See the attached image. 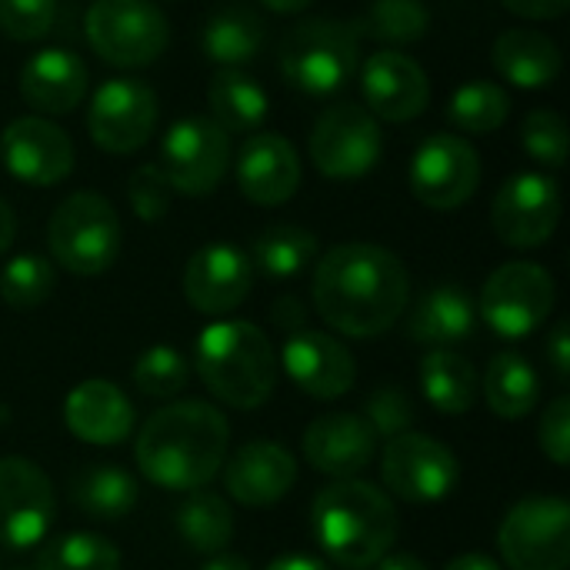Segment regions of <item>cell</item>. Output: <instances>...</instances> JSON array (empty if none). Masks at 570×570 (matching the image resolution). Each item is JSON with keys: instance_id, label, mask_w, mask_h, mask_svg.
<instances>
[{"instance_id": "obj_30", "label": "cell", "mask_w": 570, "mask_h": 570, "mask_svg": "<svg viewBox=\"0 0 570 570\" xmlns=\"http://www.w3.org/2000/svg\"><path fill=\"white\" fill-rule=\"evenodd\" d=\"M484 397H488V407L504 417V421H518V417H528L538 401H541V381H538V371L528 364V357L514 354V351H504L498 354L491 364H488V374H484Z\"/></svg>"}, {"instance_id": "obj_18", "label": "cell", "mask_w": 570, "mask_h": 570, "mask_svg": "<svg viewBox=\"0 0 570 570\" xmlns=\"http://www.w3.org/2000/svg\"><path fill=\"white\" fill-rule=\"evenodd\" d=\"M364 107L387 124L414 120L431 104V80L424 67L401 50H377L361 70Z\"/></svg>"}, {"instance_id": "obj_48", "label": "cell", "mask_w": 570, "mask_h": 570, "mask_svg": "<svg viewBox=\"0 0 570 570\" xmlns=\"http://www.w3.org/2000/svg\"><path fill=\"white\" fill-rule=\"evenodd\" d=\"M13 237H17V217H13V207L0 197V254H7V250H10Z\"/></svg>"}, {"instance_id": "obj_52", "label": "cell", "mask_w": 570, "mask_h": 570, "mask_svg": "<svg viewBox=\"0 0 570 570\" xmlns=\"http://www.w3.org/2000/svg\"><path fill=\"white\" fill-rule=\"evenodd\" d=\"M204 570H250V564L244 561V558H237V554H227V551H220V554H214Z\"/></svg>"}, {"instance_id": "obj_5", "label": "cell", "mask_w": 570, "mask_h": 570, "mask_svg": "<svg viewBox=\"0 0 570 570\" xmlns=\"http://www.w3.org/2000/svg\"><path fill=\"white\" fill-rule=\"evenodd\" d=\"M361 63V37L344 20L311 17L281 40V73L307 97H331L351 83Z\"/></svg>"}, {"instance_id": "obj_32", "label": "cell", "mask_w": 570, "mask_h": 570, "mask_svg": "<svg viewBox=\"0 0 570 570\" xmlns=\"http://www.w3.org/2000/svg\"><path fill=\"white\" fill-rule=\"evenodd\" d=\"M70 501L94 521H120L137 504V481L124 468H83L70 481Z\"/></svg>"}, {"instance_id": "obj_47", "label": "cell", "mask_w": 570, "mask_h": 570, "mask_svg": "<svg viewBox=\"0 0 570 570\" xmlns=\"http://www.w3.org/2000/svg\"><path fill=\"white\" fill-rule=\"evenodd\" d=\"M274 321L284 324V327L294 334V331H304L307 314H304V307H301L294 297H284V301H277V307H274Z\"/></svg>"}, {"instance_id": "obj_24", "label": "cell", "mask_w": 570, "mask_h": 570, "mask_svg": "<svg viewBox=\"0 0 570 570\" xmlns=\"http://www.w3.org/2000/svg\"><path fill=\"white\" fill-rule=\"evenodd\" d=\"M67 431L97 448H114L134 434V407L127 394L110 381H83L67 394L63 404Z\"/></svg>"}, {"instance_id": "obj_15", "label": "cell", "mask_w": 570, "mask_h": 570, "mask_svg": "<svg viewBox=\"0 0 570 570\" xmlns=\"http://www.w3.org/2000/svg\"><path fill=\"white\" fill-rule=\"evenodd\" d=\"M481 184V157L461 134H431L411 160V190L431 210H458Z\"/></svg>"}, {"instance_id": "obj_1", "label": "cell", "mask_w": 570, "mask_h": 570, "mask_svg": "<svg viewBox=\"0 0 570 570\" xmlns=\"http://www.w3.org/2000/svg\"><path fill=\"white\" fill-rule=\"evenodd\" d=\"M411 301V277L397 254L377 244H337L314 271L317 314L347 337L391 331Z\"/></svg>"}, {"instance_id": "obj_45", "label": "cell", "mask_w": 570, "mask_h": 570, "mask_svg": "<svg viewBox=\"0 0 570 570\" xmlns=\"http://www.w3.org/2000/svg\"><path fill=\"white\" fill-rule=\"evenodd\" d=\"M548 364L554 371V381L558 384H568L570 381V337H568V321H561L551 337H548Z\"/></svg>"}, {"instance_id": "obj_4", "label": "cell", "mask_w": 570, "mask_h": 570, "mask_svg": "<svg viewBox=\"0 0 570 570\" xmlns=\"http://www.w3.org/2000/svg\"><path fill=\"white\" fill-rule=\"evenodd\" d=\"M194 364L204 387L227 407L254 411L277 384V357L267 334L247 321H217L200 331Z\"/></svg>"}, {"instance_id": "obj_12", "label": "cell", "mask_w": 570, "mask_h": 570, "mask_svg": "<svg viewBox=\"0 0 570 570\" xmlns=\"http://www.w3.org/2000/svg\"><path fill=\"white\" fill-rule=\"evenodd\" d=\"M381 478L391 494L411 504H434V501H444L458 488L461 464L454 451L444 448L441 441L417 434V431H404L387 441Z\"/></svg>"}, {"instance_id": "obj_25", "label": "cell", "mask_w": 570, "mask_h": 570, "mask_svg": "<svg viewBox=\"0 0 570 570\" xmlns=\"http://www.w3.org/2000/svg\"><path fill=\"white\" fill-rule=\"evenodd\" d=\"M90 87L87 63L63 47H43L20 70V97L37 114H70Z\"/></svg>"}, {"instance_id": "obj_22", "label": "cell", "mask_w": 570, "mask_h": 570, "mask_svg": "<svg viewBox=\"0 0 570 570\" xmlns=\"http://www.w3.org/2000/svg\"><path fill=\"white\" fill-rule=\"evenodd\" d=\"M284 371L287 377L317 401L344 397L354 387L357 367L351 351L321 331H294L284 344Z\"/></svg>"}, {"instance_id": "obj_26", "label": "cell", "mask_w": 570, "mask_h": 570, "mask_svg": "<svg viewBox=\"0 0 570 570\" xmlns=\"http://www.w3.org/2000/svg\"><path fill=\"white\" fill-rule=\"evenodd\" d=\"M491 60H494V70L508 83H514L521 90H544V87H551L561 77V67H564V57H561L558 43L548 33L531 30V27L504 30L494 40Z\"/></svg>"}, {"instance_id": "obj_42", "label": "cell", "mask_w": 570, "mask_h": 570, "mask_svg": "<svg viewBox=\"0 0 570 570\" xmlns=\"http://www.w3.org/2000/svg\"><path fill=\"white\" fill-rule=\"evenodd\" d=\"M170 194H174V187L164 177L160 164H144L130 174L127 197H130V207L140 220H147V224L164 220L170 210Z\"/></svg>"}, {"instance_id": "obj_3", "label": "cell", "mask_w": 570, "mask_h": 570, "mask_svg": "<svg viewBox=\"0 0 570 570\" xmlns=\"http://www.w3.org/2000/svg\"><path fill=\"white\" fill-rule=\"evenodd\" d=\"M311 528L324 554L347 570L374 568L397 541V508L391 494L367 481H337L314 498Z\"/></svg>"}, {"instance_id": "obj_53", "label": "cell", "mask_w": 570, "mask_h": 570, "mask_svg": "<svg viewBox=\"0 0 570 570\" xmlns=\"http://www.w3.org/2000/svg\"><path fill=\"white\" fill-rule=\"evenodd\" d=\"M264 7H271V10H277V13H301V10H307L314 0H261Z\"/></svg>"}, {"instance_id": "obj_38", "label": "cell", "mask_w": 570, "mask_h": 570, "mask_svg": "<svg viewBox=\"0 0 570 570\" xmlns=\"http://www.w3.org/2000/svg\"><path fill=\"white\" fill-rule=\"evenodd\" d=\"M57 287V271L40 254H20L0 271V297L13 311H33L47 304Z\"/></svg>"}, {"instance_id": "obj_43", "label": "cell", "mask_w": 570, "mask_h": 570, "mask_svg": "<svg viewBox=\"0 0 570 570\" xmlns=\"http://www.w3.org/2000/svg\"><path fill=\"white\" fill-rule=\"evenodd\" d=\"M367 424L374 428V434L381 438H397V434H404V431H411V424H414V407H411V401H407V394L404 391H397V387H381L371 401H367Z\"/></svg>"}, {"instance_id": "obj_29", "label": "cell", "mask_w": 570, "mask_h": 570, "mask_svg": "<svg viewBox=\"0 0 570 570\" xmlns=\"http://www.w3.org/2000/svg\"><path fill=\"white\" fill-rule=\"evenodd\" d=\"M264 20L250 7L230 3L207 17L200 43L214 63L237 70L240 63H250L264 50Z\"/></svg>"}, {"instance_id": "obj_21", "label": "cell", "mask_w": 570, "mask_h": 570, "mask_svg": "<svg viewBox=\"0 0 570 570\" xmlns=\"http://www.w3.org/2000/svg\"><path fill=\"white\" fill-rule=\"evenodd\" d=\"M237 187L250 204H287L301 187V157L294 144L271 130L250 134L237 154Z\"/></svg>"}, {"instance_id": "obj_9", "label": "cell", "mask_w": 570, "mask_h": 570, "mask_svg": "<svg viewBox=\"0 0 570 570\" xmlns=\"http://www.w3.org/2000/svg\"><path fill=\"white\" fill-rule=\"evenodd\" d=\"M501 558L511 570H568L570 508L561 498H528L508 511L498 531Z\"/></svg>"}, {"instance_id": "obj_16", "label": "cell", "mask_w": 570, "mask_h": 570, "mask_svg": "<svg viewBox=\"0 0 570 570\" xmlns=\"http://www.w3.org/2000/svg\"><path fill=\"white\" fill-rule=\"evenodd\" d=\"M53 484L27 458H0V544L27 551L53 521Z\"/></svg>"}, {"instance_id": "obj_46", "label": "cell", "mask_w": 570, "mask_h": 570, "mask_svg": "<svg viewBox=\"0 0 570 570\" xmlns=\"http://www.w3.org/2000/svg\"><path fill=\"white\" fill-rule=\"evenodd\" d=\"M501 3L524 20H558L570 7V0H501Z\"/></svg>"}, {"instance_id": "obj_10", "label": "cell", "mask_w": 570, "mask_h": 570, "mask_svg": "<svg viewBox=\"0 0 570 570\" xmlns=\"http://www.w3.org/2000/svg\"><path fill=\"white\" fill-rule=\"evenodd\" d=\"M384 137L364 104H337L311 130V160L331 180H357L381 160Z\"/></svg>"}, {"instance_id": "obj_28", "label": "cell", "mask_w": 570, "mask_h": 570, "mask_svg": "<svg viewBox=\"0 0 570 570\" xmlns=\"http://www.w3.org/2000/svg\"><path fill=\"white\" fill-rule=\"evenodd\" d=\"M207 100H210V120L224 134L261 130V124L267 120V110H271L264 87L234 67H224L210 77Z\"/></svg>"}, {"instance_id": "obj_19", "label": "cell", "mask_w": 570, "mask_h": 570, "mask_svg": "<svg viewBox=\"0 0 570 570\" xmlns=\"http://www.w3.org/2000/svg\"><path fill=\"white\" fill-rule=\"evenodd\" d=\"M254 287L250 257L234 244H207L200 247L184 271V294L194 311L220 317L247 301Z\"/></svg>"}, {"instance_id": "obj_37", "label": "cell", "mask_w": 570, "mask_h": 570, "mask_svg": "<svg viewBox=\"0 0 570 570\" xmlns=\"http://www.w3.org/2000/svg\"><path fill=\"white\" fill-rule=\"evenodd\" d=\"M33 570H120V551L87 531L60 534L37 551Z\"/></svg>"}, {"instance_id": "obj_41", "label": "cell", "mask_w": 570, "mask_h": 570, "mask_svg": "<svg viewBox=\"0 0 570 570\" xmlns=\"http://www.w3.org/2000/svg\"><path fill=\"white\" fill-rule=\"evenodd\" d=\"M57 20V0H0V30L10 40H40Z\"/></svg>"}, {"instance_id": "obj_7", "label": "cell", "mask_w": 570, "mask_h": 570, "mask_svg": "<svg viewBox=\"0 0 570 570\" xmlns=\"http://www.w3.org/2000/svg\"><path fill=\"white\" fill-rule=\"evenodd\" d=\"M83 30L97 57L124 70L154 63L170 40L167 17L154 0H94Z\"/></svg>"}, {"instance_id": "obj_11", "label": "cell", "mask_w": 570, "mask_h": 570, "mask_svg": "<svg viewBox=\"0 0 570 570\" xmlns=\"http://www.w3.org/2000/svg\"><path fill=\"white\" fill-rule=\"evenodd\" d=\"M230 167V134L210 117L177 120L160 144V170L177 194L204 197L217 190Z\"/></svg>"}, {"instance_id": "obj_40", "label": "cell", "mask_w": 570, "mask_h": 570, "mask_svg": "<svg viewBox=\"0 0 570 570\" xmlns=\"http://www.w3.org/2000/svg\"><path fill=\"white\" fill-rule=\"evenodd\" d=\"M521 144L538 164H544L551 170L564 167V160H568V124H564V117L554 110H531L521 124Z\"/></svg>"}, {"instance_id": "obj_50", "label": "cell", "mask_w": 570, "mask_h": 570, "mask_svg": "<svg viewBox=\"0 0 570 570\" xmlns=\"http://www.w3.org/2000/svg\"><path fill=\"white\" fill-rule=\"evenodd\" d=\"M377 570H428V564L414 554H384L377 564Z\"/></svg>"}, {"instance_id": "obj_2", "label": "cell", "mask_w": 570, "mask_h": 570, "mask_svg": "<svg viewBox=\"0 0 570 570\" xmlns=\"http://www.w3.org/2000/svg\"><path fill=\"white\" fill-rule=\"evenodd\" d=\"M227 417L207 401H177L154 411L134 444L137 468L164 491H200L227 461Z\"/></svg>"}, {"instance_id": "obj_35", "label": "cell", "mask_w": 570, "mask_h": 570, "mask_svg": "<svg viewBox=\"0 0 570 570\" xmlns=\"http://www.w3.org/2000/svg\"><path fill=\"white\" fill-rule=\"evenodd\" d=\"M511 114V97L504 87L491 80H471L454 90L448 104V117L464 134H494L504 127Z\"/></svg>"}, {"instance_id": "obj_36", "label": "cell", "mask_w": 570, "mask_h": 570, "mask_svg": "<svg viewBox=\"0 0 570 570\" xmlns=\"http://www.w3.org/2000/svg\"><path fill=\"white\" fill-rule=\"evenodd\" d=\"M431 10L421 0H374L361 20H354V33L374 37L384 43H414L428 33Z\"/></svg>"}, {"instance_id": "obj_17", "label": "cell", "mask_w": 570, "mask_h": 570, "mask_svg": "<svg viewBox=\"0 0 570 570\" xmlns=\"http://www.w3.org/2000/svg\"><path fill=\"white\" fill-rule=\"evenodd\" d=\"M3 167L27 187H53L73 170L70 137L43 117H17L0 134Z\"/></svg>"}, {"instance_id": "obj_6", "label": "cell", "mask_w": 570, "mask_h": 570, "mask_svg": "<svg viewBox=\"0 0 570 570\" xmlns=\"http://www.w3.org/2000/svg\"><path fill=\"white\" fill-rule=\"evenodd\" d=\"M47 244L63 271L77 277H97L110 271L120 254V217L107 197L77 190L50 214Z\"/></svg>"}, {"instance_id": "obj_33", "label": "cell", "mask_w": 570, "mask_h": 570, "mask_svg": "<svg viewBox=\"0 0 570 570\" xmlns=\"http://www.w3.org/2000/svg\"><path fill=\"white\" fill-rule=\"evenodd\" d=\"M421 387L424 397L441 411V414H468L478 397V374L471 361H464L454 351H431L421 364Z\"/></svg>"}, {"instance_id": "obj_8", "label": "cell", "mask_w": 570, "mask_h": 570, "mask_svg": "<svg viewBox=\"0 0 570 570\" xmlns=\"http://www.w3.org/2000/svg\"><path fill=\"white\" fill-rule=\"evenodd\" d=\"M554 277L534 261L501 264L481 287L478 311L491 331L508 341L534 334L554 311Z\"/></svg>"}, {"instance_id": "obj_23", "label": "cell", "mask_w": 570, "mask_h": 570, "mask_svg": "<svg viewBox=\"0 0 570 570\" xmlns=\"http://www.w3.org/2000/svg\"><path fill=\"white\" fill-rule=\"evenodd\" d=\"M297 481V461L274 441H250L230 461H224L227 494L244 508H271L291 494Z\"/></svg>"}, {"instance_id": "obj_51", "label": "cell", "mask_w": 570, "mask_h": 570, "mask_svg": "<svg viewBox=\"0 0 570 570\" xmlns=\"http://www.w3.org/2000/svg\"><path fill=\"white\" fill-rule=\"evenodd\" d=\"M444 570H501L491 558H484V554H461V558H454L451 564Z\"/></svg>"}, {"instance_id": "obj_13", "label": "cell", "mask_w": 570, "mask_h": 570, "mask_svg": "<svg viewBox=\"0 0 570 570\" xmlns=\"http://www.w3.org/2000/svg\"><path fill=\"white\" fill-rule=\"evenodd\" d=\"M561 220V187L554 177L524 170L501 184L491 204L494 234L518 250L541 247L554 237Z\"/></svg>"}, {"instance_id": "obj_14", "label": "cell", "mask_w": 570, "mask_h": 570, "mask_svg": "<svg viewBox=\"0 0 570 570\" xmlns=\"http://www.w3.org/2000/svg\"><path fill=\"white\" fill-rule=\"evenodd\" d=\"M157 117L160 104L154 87L134 77H114L97 87L87 114V130L100 150L134 154L150 140Z\"/></svg>"}, {"instance_id": "obj_20", "label": "cell", "mask_w": 570, "mask_h": 570, "mask_svg": "<svg viewBox=\"0 0 570 570\" xmlns=\"http://www.w3.org/2000/svg\"><path fill=\"white\" fill-rule=\"evenodd\" d=\"M377 434L361 414H324L304 431V458L314 471L351 481L364 474L377 458Z\"/></svg>"}, {"instance_id": "obj_49", "label": "cell", "mask_w": 570, "mask_h": 570, "mask_svg": "<svg viewBox=\"0 0 570 570\" xmlns=\"http://www.w3.org/2000/svg\"><path fill=\"white\" fill-rule=\"evenodd\" d=\"M267 570H331L324 561H317V558H304V554H287V558H277V561H271Z\"/></svg>"}, {"instance_id": "obj_34", "label": "cell", "mask_w": 570, "mask_h": 570, "mask_svg": "<svg viewBox=\"0 0 570 570\" xmlns=\"http://www.w3.org/2000/svg\"><path fill=\"white\" fill-rule=\"evenodd\" d=\"M177 531L184 544L197 554H220L234 538V514L220 494L190 491L177 508Z\"/></svg>"}, {"instance_id": "obj_44", "label": "cell", "mask_w": 570, "mask_h": 570, "mask_svg": "<svg viewBox=\"0 0 570 570\" xmlns=\"http://www.w3.org/2000/svg\"><path fill=\"white\" fill-rule=\"evenodd\" d=\"M541 451L558 464V468H568L570 461V397H558L548 404L544 417H541Z\"/></svg>"}, {"instance_id": "obj_27", "label": "cell", "mask_w": 570, "mask_h": 570, "mask_svg": "<svg viewBox=\"0 0 570 570\" xmlns=\"http://www.w3.org/2000/svg\"><path fill=\"white\" fill-rule=\"evenodd\" d=\"M478 324V304L471 294L458 284L431 287L407 317V337L417 344H458L474 334Z\"/></svg>"}, {"instance_id": "obj_39", "label": "cell", "mask_w": 570, "mask_h": 570, "mask_svg": "<svg viewBox=\"0 0 570 570\" xmlns=\"http://www.w3.org/2000/svg\"><path fill=\"white\" fill-rule=\"evenodd\" d=\"M187 381H190V364L184 361V354L177 347H167V344L144 351L134 364L137 391L154 397V401L177 397L187 387Z\"/></svg>"}, {"instance_id": "obj_54", "label": "cell", "mask_w": 570, "mask_h": 570, "mask_svg": "<svg viewBox=\"0 0 570 570\" xmlns=\"http://www.w3.org/2000/svg\"><path fill=\"white\" fill-rule=\"evenodd\" d=\"M13 570H33V568H13Z\"/></svg>"}, {"instance_id": "obj_31", "label": "cell", "mask_w": 570, "mask_h": 570, "mask_svg": "<svg viewBox=\"0 0 570 570\" xmlns=\"http://www.w3.org/2000/svg\"><path fill=\"white\" fill-rule=\"evenodd\" d=\"M250 267L271 281H291L307 271L317 257V237L297 224H274L250 244Z\"/></svg>"}]
</instances>
